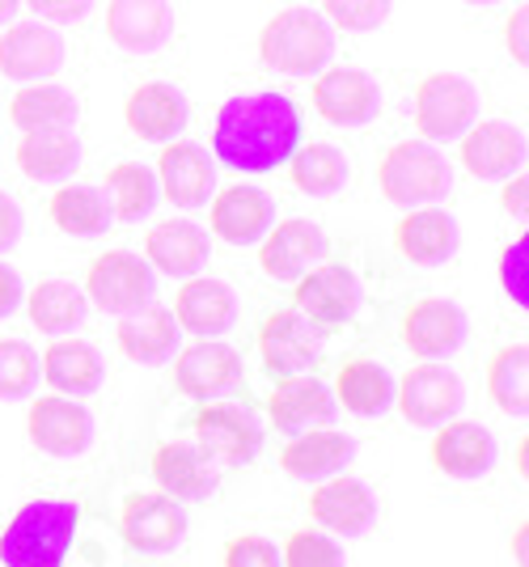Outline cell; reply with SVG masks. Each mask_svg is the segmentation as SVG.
<instances>
[{"instance_id": "6da1fadb", "label": "cell", "mask_w": 529, "mask_h": 567, "mask_svg": "<svg viewBox=\"0 0 529 567\" xmlns=\"http://www.w3.org/2000/svg\"><path fill=\"white\" fill-rule=\"evenodd\" d=\"M301 148V111L276 90L229 97L217 111L212 157L241 174H271Z\"/></svg>"}, {"instance_id": "7a4b0ae2", "label": "cell", "mask_w": 529, "mask_h": 567, "mask_svg": "<svg viewBox=\"0 0 529 567\" xmlns=\"http://www.w3.org/2000/svg\"><path fill=\"white\" fill-rule=\"evenodd\" d=\"M81 508L73 499H30L0 534L4 567H64L73 550Z\"/></svg>"}, {"instance_id": "3957f363", "label": "cell", "mask_w": 529, "mask_h": 567, "mask_svg": "<svg viewBox=\"0 0 529 567\" xmlns=\"http://www.w3.org/2000/svg\"><path fill=\"white\" fill-rule=\"evenodd\" d=\"M331 55H335V25L318 9L292 4L259 30V60L284 76H318L322 69H331Z\"/></svg>"}, {"instance_id": "277c9868", "label": "cell", "mask_w": 529, "mask_h": 567, "mask_svg": "<svg viewBox=\"0 0 529 567\" xmlns=\"http://www.w3.org/2000/svg\"><path fill=\"white\" fill-rule=\"evenodd\" d=\"M377 187L398 208H428L440 204L454 187V166L428 141H398L377 166Z\"/></svg>"}, {"instance_id": "5b68a950", "label": "cell", "mask_w": 529, "mask_h": 567, "mask_svg": "<svg viewBox=\"0 0 529 567\" xmlns=\"http://www.w3.org/2000/svg\"><path fill=\"white\" fill-rule=\"evenodd\" d=\"M479 123V90L461 72H428L415 85V127L428 144L461 141V132Z\"/></svg>"}, {"instance_id": "8992f818", "label": "cell", "mask_w": 529, "mask_h": 567, "mask_svg": "<svg viewBox=\"0 0 529 567\" xmlns=\"http://www.w3.org/2000/svg\"><path fill=\"white\" fill-rule=\"evenodd\" d=\"M81 292H85V301L94 309L123 318V313L145 309L157 297V276H153V267L141 255H132V250H106V255H97L90 262Z\"/></svg>"}, {"instance_id": "52a82bcc", "label": "cell", "mask_w": 529, "mask_h": 567, "mask_svg": "<svg viewBox=\"0 0 529 567\" xmlns=\"http://www.w3.org/2000/svg\"><path fill=\"white\" fill-rule=\"evenodd\" d=\"M361 280L352 267L343 262H318L310 267L301 280H297V292H292V309L313 322L318 331H339L348 327L356 313H361Z\"/></svg>"}, {"instance_id": "ba28073f", "label": "cell", "mask_w": 529, "mask_h": 567, "mask_svg": "<svg viewBox=\"0 0 529 567\" xmlns=\"http://www.w3.org/2000/svg\"><path fill=\"white\" fill-rule=\"evenodd\" d=\"M195 445L208 453V462L217 471H229V466H246L255 462L259 450H263V432L255 424V415L238 406V402H204L195 411Z\"/></svg>"}, {"instance_id": "9c48e42d", "label": "cell", "mask_w": 529, "mask_h": 567, "mask_svg": "<svg viewBox=\"0 0 529 567\" xmlns=\"http://www.w3.org/2000/svg\"><path fill=\"white\" fill-rule=\"evenodd\" d=\"M25 432L39 453L69 462L94 445V415L85 411V402L69 399V394H48V399H30Z\"/></svg>"}, {"instance_id": "30bf717a", "label": "cell", "mask_w": 529, "mask_h": 567, "mask_svg": "<svg viewBox=\"0 0 529 567\" xmlns=\"http://www.w3.org/2000/svg\"><path fill=\"white\" fill-rule=\"evenodd\" d=\"M466 402V385L445 364H415L407 378L394 381V406L403 411L411 427H440L457 420Z\"/></svg>"}, {"instance_id": "8fae6325", "label": "cell", "mask_w": 529, "mask_h": 567, "mask_svg": "<svg viewBox=\"0 0 529 567\" xmlns=\"http://www.w3.org/2000/svg\"><path fill=\"white\" fill-rule=\"evenodd\" d=\"M120 534L141 555H169L187 538V513L166 492H132L120 508Z\"/></svg>"}, {"instance_id": "7c38bea8", "label": "cell", "mask_w": 529, "mask_h": 567, "mask_svg": "<svg viewBox=\"0 0 529 567\" xmlns=\"http://www.w3.org/2000/svg\"><path fill=\"white\" fill-rule=\"evenodd\" d=\"M241 381H246L241 352L220 343V339H195L191 348L174 352V385L187 399L212 402L229 390H238Z\"/></svg>"}, {"instance_id": "4fadbf2b", "label": "cell", "mask_w": 529, "mask_h": 567, "mask_svg": "<svg viewBox=\"0 0 529 567\" xmlns=\"http://www.w3.org/2000/svg\"><path fill=\"white\" fill-rule=\"evenodd\" d=\"M64 39L60 30L48 22H9V30L0 34V76L9 81H48L55 72L64 69Z\"/></svg>"}, {"instance_id": "5bb4252c", "label": "cell", "mask_w": 529, "mask_h": 567, "mask_svg": "<svg viewBox=\"0 0 529 567\" xmlns=\"http://www.w3.org/2000/svg\"><path fill=\"white\" fill-rule=\"evenodd\" d=\"M157 190L162 199H169L174 208H208L212 190H217V162L208 157V148H199L191 141H169L162 144L157 157Z\"/></svg>"}, {"instance_id": "9a60e30c", "label": "cell", "mask_w": 529, "mask_h": 567, "mask_svg": "<svg viewBox=\"0 0 529 567\" xmlns=\"http://www.w3.org/2000/svg\"><path fill=\"white\" fill-rule=\"evenodd\" d=\"M310 517L318 529H326L331 538H361L377 525V496L364 487L361 478L331 474L313 487Z\"/></svg>"}, {"instance_id": "2e32d148", "label": "cell", "mask_w": 529, "mask_h": 567, "mask_svg": "<svg viewBox=\"0 0 529 567\" xmlns=\"http://www.w3.org/2000/svg\"><path fill=\"white\" fill-rule=\"evenodd\" d=\"M322 259H326V234H322L318 220H305V216L271 225L267 237L259 241V267H263L267 280L297 284Z\"/></svg>"}, {"instance_id": "e0dca14e", "label": "cell", "mask_w": 529, "mask_h": 567, "mask_svg": "<svg viewBox=\"0 0 529 567\" xmlns=\"http://www.w3.org/2000/svg\"><path fill=\"white\" fill-rule=\"evenodd\" d=\"M259 355H263V369L271 378L310 373L322 355V331L305 322L297 309H276L259 327Z\"/></svg>"}, {"instance_id": "ac0fdd59", "label": "cell", "mask_w": 529, "mask_h": 567, "mask_svg": "<svg viewBox=\"0 0 529 567\" xmlns=\"http://www.w3.org/2000/svg\"><path fill=\"white\" fill-rule=\"evenodd\" d=\"M313 111L335 127H364L382 111V85L361 69H322L313 81Z\"/></svg>"}, {"instance_id": "d6986e66", "label": "cell", "mask_w": 529, "mask_h": 567, "mask_svg": "<svg viewBox=\"0 0 529 567\" xmlns=\"http://www.w3.org/2000/svg\"><path fill=\"white\" fill-rule=\"evenodd\" d=\"M457 162L466 174H475L479 183H496V178H512L521 162H526V132L505 118H487V123H470L461 132V153Z\"/></svg>"}, {"instance_id": "ffe728a7", "label": "cell", "mask_w": 529, "mask_h": 567, "mask_svg": "<svg viewBox=\"0 0 529 567\" xmlns=\"http://www.w3.org/2000/svg\"><path fill=\"white\" fill-rule=\"evenodd\" d=\"M208 259H212V234L187 216L162 220L145 234V262L162 276L191 280L208 267Z\"/></svg>"}, {"instance_id": "44dd1931", "label": "cell", "mask_w": 529, "mask_h": 567, "mask_svg": "<svg viewBox=\"0 0 529 567\" xmlns=\"http://www.w3.org/2000/svg\"><path fill=\"white\" fill-rule=\"evenodd\" d=\"M276 225V204L259 187H225L208 199V229L229 246H259L267 229Z\"/></svg>"}, {"instance_id": "7402d4cb", "label": "cell", "mask_w": 529, "mask_h": 567, "mask_svg": "<svg viewBox=\"0 0 529 567\" xmlns=\"http://www.w3.org/2000/svg\"><path fill=\"white\" fill-rule=\"evenodd\" d=\"M169 313L183 327V334L220 339L225 331H234V322H238V292L225 280H212V276H191V280H183Z\"/></svg>"}, {"instance_id": "603a6c76", "label": "cell", "mask_w": 529, "mask_h": 567, "mask_svg": "<svg viewBox=\"0 0 529 567\" xmlns=\"http://www.w3.org/2000/svg\"><path fill=\"white\" fill-rule=\"evenodd\" d=\"M106 39L127 55L162 51L174 39V4L169 0H111Z\"/></svg>"}, {"instance_id": "cb8c5ba5", "label": "cell", "mask_w": 529, "mask_h": 567, "mask_svg": "<svg viewBox=\"0 0 529 567\" xmlns=\"http://www.w3.org/2000/svg\"><path fill=\"white\" fill-rule=\"evenodd\" d=\"M466 339V313L449 297H424L403 313V343L419 360H445Z\"/></svg>"}, {"instance_id": "d4e9b609", "label": "cell", "mask_w": 529, "mask_h": 567, "mask_svg": "<svg viewBox=\"0 0 529 567\" xmlns=\"http://www.w3.org/2000/svg\"><path fill=\"white\" fill-rule=\"evenodd\" d=\"M339 402L331 394V385H322L310 373H292V378H280L271 399H267V420L276 424V432H310V427H326L335 420Z\"/></svg>"}, {"instance_id": "484cf974", "label": "cell", "mask_w": 529, "mask_h": 567, "mask_svg": "<svg viewBox=\"0 0 529 567\" xmlns=\"http://www.w3.org/2000/svg\"><path fill=\"white\" fill-rule=\"evenodd\" d=\"M433 466L449 478H461V483H475V478H487L491 466H496V436L483 424H470V420H449V424L436 427L433 436Z\"/></svg>"}, {"instance_id": "4316f807", "label": "cell", "mask_w": 529, "mask_h": 567, "mask_svg": "<svg viewBox=\"0 0 529 567\" xmlns=\"http://www.w3.org/2000/svg\"><path fill=\"white\" fill-rule=\"evenodd\" d=\"M461 246V229L445 208H407V216L394 225V250L415 267H440Z\"/></svg>"}, {"instance_id": "83f0119b", "label": "cell", "mask_w": 529, "mask_h": 567, "mask_svg": "<svg viewBox=\"0 0 529 567\" xmlns=\"http://www.w3.org/2000/svg\"><path fill=\"white\" fill-rule=\"evenodd\" d=\"M123 118L127 127L148 144H169L191 118V106H187V94L169 81H148L141 90H132L127 102H123Z\"/></svg>"}, {"instance_id": "f1b7e54d", "label": "cell", "mask_w": 529, "mask_h": 567, "mask_svg": "<svg viewBox=\"0 0 529 567\" xmlns=\"http://www.w3.org/2000/svg\"><path fill=\"white\" fill-rule=\"evenodd\" d=\"M356 457V441L348 432L335 427H310V432H297L284 453H280V471L301 483H322L331 474H343Z\"/></svg>"}, {"instance_id": "f546056e", "label": "cell", "mask_w": 529, "mask_h": 567, "mask_svg": "<svg viewBox=\"0 0 529 567\" xmlns=\"http://www.w3.org/2000/svg\"><path fill=\"white\" fill-rule=\"evenodd\" d=\"M39 364H43V378L51 390L69 394V399H90L106 381V364H102L97 348L76 339V334H55Z\"/></svg>"}, {"instance_id": "4dcf8cb0", "label": "cell", "mask_w": 529, "mask_h": 567, "mask_svg": "<svg viewBox=\"0 0 529 567\" xmlns=\"http://www.w3.org/2000/svg\"><path fill=\"white\" fill-rule=\"evenodd\" d=\"M153 478L174 499H208L217 492V466L195 441H166L153 453Z\"/></svg>"}, {"instance_id": "1f68e13d", "label": "cell", "mask_w": 529, "mask_h": 567, "mask_svg": "<svg viewBox=\"0 0 529 567\" xmlns=\"http://www.w3.org/2000/svg\"><path fill=\"white\" fill-rule=\"evenodd\" d=\"M115 339H120V352L127 355V360L157 369V364H169V360H174L178 339H183V327L174 322L169 309L148 301V306L136 309V313H123Z\"/></svg>"}, {"instance_id": "d6a6232c", "label": "cell", "mask_w": 529, "mask_h": 567, "mask_svg": "<svg viewBox=\"0 0 529 567\" xmlns=\"http://www.w3.org/2000/svg\"><path fill=\"white\" fill-rule=\"evenodd\" d=\"M13 157L25 178L60 183L81 166V141L73 136V127H39V132H22Z\"/></svg>"}, {"instance_id": "836d02e7", "label": "cell", "mask_w": 529, "mask_h": 567, "mask_svg": "<svg viewBox=\"0 0 529 567\" xmlns=\"http://www.w3.org/2000/svg\"><path fill=\"white\" fill-rule=\"evenodd\" d=\"M335 402H343V411L361 415V420H377L394 406V378L390 369L377 360H348L335 378Z\"/></svg>"}, {"instance_id": "e575fe53", "label": "cell", "mask_w": 529, "mask_h": 567, "mask_svg": "<svg viewBox=\"0 0 529 567\" xmlns=\"http://www.w3.org/2000/svg\"><path fill=\"white\" fill-rule=\"evenodd\" d=\"M51 225L60 229V234L69 237H97L111 229V199H106V190L90 187V183H69V187H60L51 195Z\"/></svg>"}, {"instance_id": "d590c367", "label": "cell", "mask_w": 529, "mask_h": 567, "mask_svg": "<svg viewBox=\"0 0 529 567\" xmlns=\"http://www.w3.org/2000/svg\"><path fill=\"white\" fill-rule=\"evenodd\" d=\"M22 306H25V313H30V322H34L43 334H51V339H55V334L81 331L90 301H85V292H81L76 284L43 280V284H34V288L25 292Z\"/></svg>"}, {"instance_id": "8d00e7d4", "label": "cell", "mask_w": 529, "mask_h": 567, "mask_svg": "<svg viewBox=\"0 0 529 567\" xmlns=\"http://www.w3.org/2000/svg\"><path fill=\"white\" fill-rule=\"evenodd\" d=\"M81 106L64 85L51 81H30L18 94L9 97V123L22 132H39V127H73Z\"/></svg>"}, {"instance_id": "74e56055", "label": "cell", "mask_w": 529, "mask_h": 567, "mask_svg": "<svg viewBox=\"0 0 529 567\" xmlns=\"http://www.w3.org/2000/svg\"><path fill=\"white\" fill-rule=\"evenodd\" d=\"M289 178L297 183V190H305L313 199H331L348 187L352 178V162L348 153L335 148V144H305L289 157Z\"/></svg>"}, {"instance_id": "f35d334b", "label": "cell", "mask_w": 529, "mask_h": 567, "mask_svg": "<svg viewBox=\"0 0 529 567\" xmlns=\"http://www.w3.org/2000/svg\"><path fill=\"white\" fill-rule=\"evenodd\" d=\"M106 199H111L115 220L136 225V220H145V216L157 208V199H162L157 174L148 166H141V162H120V166L106 169Z\"/></svg>"}, {"instance_id": "ab89813d", "label": "cell", "mask_w": 529, "mask_h": 567, "mask_svg": "<svg viewBox=\"0 0 529 567\" xmlns=\"http://www.w3.org/2000/svg\"><path fill=\"white\" fill-rule=\"evenodd\" d=\"M487 394L505 411L526 420L529 415V348L526 343H505L487 364Z\"/></svg>"}, {"instance_id": "60d3db41", "label": "cell", "mask_w": 529, "mask_h": 567, "mask_svg": "<svg viewBox=\"0 0 529 567\" xmlns=\"http://www.w3.org/2000/svg\"><path fill=\"white\" fill-rule=\"evenodd\" d=\"M39 352L25 339H0V402L34 399L39 390Z\"/></svg>"}, {"instance_id": "b9f144b4", "label": "cell", "mask_w": 529, "mask_h": 567, "mask_svg": "<svg viewBox=\"0 0 529 567\" xmlns=\"http://www.w3.org/2000/svg\"><path fill=\"white\" fill-rule=\"evenodd\" d=\"M280 564L284 567H348L343 564V546L322 534V529H292L289 543L280 546Z\"/></svg>"}, {"instance_id": "7bdbcfd3", "label": "cell", "mask_w": 529, "mask_h": 567, "mask_svg": "<svg viewBox=\"0 0 529 567\" xmlns=\"http://www.w3.org/2000/svg\"><path fill=\"white\" fill-rule=\"evenodd\" d=\"M390 9H394V0H322V18L339 30H352V34L385 25Z\"/></svg>"}, {"instance_id": "ee69618b", "label": "cell", "mask_w": 529, "mask_h": 567, "mask_svg": "<svg viewBox=\"0 0 529 567\" xmlns=\"http://www.w3.org/2000/svg\"><path fill=\"white\" fill-rule=\"evenodd\" d=\"M220 567H284L280 546L263 534H234L220 550Z\"/></svg>"}, {"instance_id": "f6af8a7d", "label": "cell", "mask_w": 529, "mask_h": 567, "mask_svg": "<svg viewBox=\"0 0 529 567\" xmlns=\"http://www.w3.org/2000/svg\"><path fill=\"white\" fill-rule=\"evenodd\" d=\"M500 284L505 292L526 309L529 306V237H517L500 255Z\"/></svg>"}, {"instance_id": "bcb514c9", "label": "cell", "mask_w": 529, "mask_h": 567, "mask_svg": "<svg viewBox=\"0 0 529 567\" xmlns=\"http://www.w3.org/2000/svg\"><path fill=\"white\" fill-rule=\"evenodd\" d=\"M25 4L34 9L39 22L51 25H73L81 18H90V9H94V0H25Z\"/></svg>"}, {"instance_id": "7dc6e473", "label": "cell", "mask_w": 529, "mask_h": 567, "mask_svg": "<svg viewBox=\"0 0 529 567\" xmlns=\"http://www.w3.org/2000/svg\"><path fill=\"white\" fill-rule=\"evenodd\" d=\"M22 229H25V216H22V208H18V199L0 190V255L18 246Z\"/></svg>"}, {"instance_id": "c3c4849f", "label": "cell", "mask_w": 529, "mask_h": 567, "mask_svg": "<svg viewBox=\"0 0 529 567\" xmlns=\"http://www.w3.org/2000/svg\"><path fill=\"white\" fill-rule=\"evenodd\" d=\"M25 301V288H22V276L9 267V262H0V318H9V313H18Z\"/></svg>"}, {"instance_id": "681fc988", "label": "cell", "mask_w": 529, "mask_h": 567, "mask_svg": "<svg viewBox=\"0 0 529 567\" xmlns=\"http://www.w3.org/2000/svg\"><path fill=\"white\" fill-rule=\"evenodd\" d=\"M526 25H529V9L521 4V9H517V13L508 18V34H505V39H508V51H512V60H517V64H526V60H529Z\"/></svg>"}, {"instance_id": "f907efd6", "label": "cell", "mask_w": 529, "mask_h": 567, "mask_svg": "<svg viewBox=\"0 0 529 567\" xmlns=\"http://www.w3.org/2000/svg\"><path fill=\"white\" fill-rule=\"evenodd\" d=\"M526 195H529V183H526V174L517 169V174H512V183L505 187V195H500L505 213H508V216H517V220H526Z\"/></svg>"}, {"instance_id": "816d5d0a", "label": "cell", "mask_w": 529, "mask_h": 567, "mask_svg": "<svg viewBox=\"0 0 529 567\" xmlns=\"http://www.w3.org/2000/svg\"><path fill=\"white\" fill-rule=\"evenodd\" d=\"M526 534H529V525L521 520L517 525V534H512V550H517V567H526Z\"/></svg>"}, {"instance_id": "f5cc1de1", "label": "cell", "mask_w": 529, "mask_h": 567, "mask_svg": "<svg viewBox=\"0 0 529 567\" xmlns=\"http://www.w3.org/2000/svg\"><path fill=\"white\" fill-rule=\"evenodd\" d=\"M18 4H22V0H0V25H9V22H13V13H18Z\"/></svg>"}, {"instance_id": "db71d44e", "label": "cell", "mask_w": 529, "mask_h": 567, "mask_svg": "<svg viewBox=\"0 0 529 567\" xmlns=\"http://www.w3.org/2000/svg\"><path fill=\"white\" fill-rule=\"evenodd\" d=\"M466 4H496V0H466Z\"/></svg>"}]
</instances>
